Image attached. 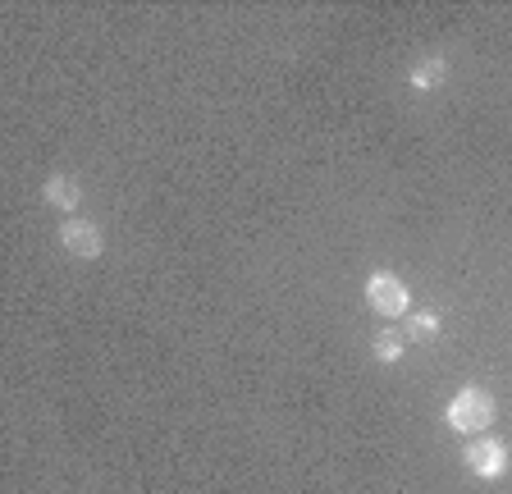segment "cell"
<instances>
[{
    "instance_id": "obj_1",
    "label": "cell",
    "mask_w": 512,
    "mask_h": 494,
    "mask_svg": "<svg viewBox=\"0 0 512 494\" xmlns=\"http://www.w3.org/2000/svg\"><path fill=\"white\" fill-rule=\"evenodd\" d=\"M444 421H448V430H458V435H471V440H476V435H485V430L494 426V398L480 385L458 389V394L448 398Z\"/></svg>"
},
{
    "instance_id": "obj_2",
    "label": "cell",
    "mask_w": 512,
    "mask_h": 494,
    "mask_svg": "<svg viewBox=\"0 0 512 494\" xmlns=\"http://www.w3.org/2000/svg\"><path fill=\"white\" fill-rule=\"evenodd\" d=\"M508 444L494 440V435H476V440L462 449V467H467L476 481H499L508 476Z\"/></svg>"
},
{
    "instance_id": "obj_3",
    "label": "cell",
    "mask_w": 512,
    "mask_h": 494,
    "mask_svg": "<svg viewBox=\"0 0 512 494\" xmlns=\"http://www.w3.org/2000/svg\"><path fill=\"white\" fill-rule=\"evenodd\" d=\"M366 302H371V312L380 316H412V293L398 275L389 270H375L371 280H366Z\"/></svg>"
},
{
    "instance_id": "obj_4",
    "label": "cell",
    "mask_w": 512,
    "mask_h": 494,
    "mask_svg": "<svg viewBox=\"0 0 512 494\" xmlns=\"http://www.w3.org/2000/svg\"><path fill=\"white\" fill-rule=\"evenodd\" d=\"M60 247L69 252V257H101L106 238H101V225H92V220H83V215H69V220L60 225Z\"/></svg>"
},
{
    "instance_id": "obj_5",
    "label": "cell",
    "mask_w": 512,
    "mask_h": 494,
    "mask_svg": "<svg viewBox=\"0 0 512 494\" xmlns=\"http://www.w3.org/2000/svg\"><path fill=\"white\" fill-rule=\"evenodd\" d=\"M42 202H51L55 211H78V202H83V183H78L74 174H55V179H46Z\"/></svg>"
},
{
    "instance_id": "obj_6",
    "label": "cell",
    "mask_w": 512,
    "mask_h": 494,
    "mask_svg": "<svg viewBox=\"0 0 512 494\" xmlns=\"http://www.w3.org/2000/svg\"><path fill=\"white\" fill-rule=\"evenodd\" d=\"M444 78H448V60H444V55H430V60H421V65L412 69V78H407V83H412L416 92H430V87L444 83Z\"/></svg>"
},
{
    "instance_id": "obj_7",
    "label": "cell",
    "mask_w": 512,
    "mask_h": 494,
    "mask_svg": "<svg viewBox=\"0 0 512 494\" xmlns=\"http://www.w3.org/2000/svg\"><path fill=\"white\" fill-rule=\"evenodd\" d=\"M371 353H375V362H384V366H394L398 357L407 353V334H398V330H384V334H375V344H371Z\"/></svg>"
},
{
    "instance_id": "obj_8",
    "label": "cell",
    "mask_w": 512,
    "mask_h": 494,
    "mask_svg": "<svg viewBox=\"0 0 512 494\" xmlns=\"http://www.w3.org/2000/svg\"><path fill=\"white\" fill-rule=\"evenodd\" d=\"M430 339H439V316L435 312L407 316V344H430Z\"/></svg>"
}]
</instances>
